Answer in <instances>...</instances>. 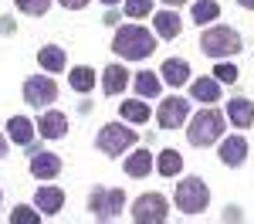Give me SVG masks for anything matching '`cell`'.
Returning <instances> with one entry per match:
<instances>
[{"label":"cell","mask_w":254,"mask_h":224,"mask_svg":"<svg viewBox=\"0 0 254 224\" xmlns=\"http://www.w3.org/2000/svg\"><path fill=\"white\" fill-rule=\"evenodd\" d=\"M116 51L129 61H142L156 51V38L146 27H139V24H126V27H119V34H116Z\"/></svg>","instance_id":"6da1fadb"},{"label":"cell","mask_w":254,"mask_h":224,"mask_svg":"<svg viewBox=\"0 0 254 224\" xmlns=\"http://www.w3.org/2000/svg\"><path fill=\"white\" fill-rule=\"evenodd\" d=\"M200 48L210 58H227V55L241 51V34H237L234 27H207L203 38H200Z\"/></svg>","instance_id":"7a4b0ae2"},{"label":"cell","mask_w":254,"mask_h":224,"mask_svg":"<svg viewBox=\"0 0 254 224\" xmlns=\"http://www.w3.org/2000/svg\"><path fill=\"white\" fill-rule=\"evenodd\" d=\"M220 133H224V116H220L217 109H203V112L190 122V133H187V136H190L193 146L203 149V146H214V143L220 140Z\"/></svg>","instance_id":"3957f363"},{"label":"cell","mask_w":254,"mask_h":224,"mask_svg":"<svg viewBox=\"0 0 254 224\" xmlns=\"http://www.w3.org/2000/svg\"><path fill=\"white\" fill-rule=\"evenodd\" d=\"M207 204H210V190L200 177H187L176 187V207L183 214H200V211H207Z\"/></svg>","instance_id":"277c9868"},{"label":"cell","mask_w":254,"mask_h":224,"mask_svg":"<svg viewBox=\"0 0 254 224\" xmlns=\"http://www.w3.org/2000/svg\"><path fill=\"white\" fill-rule=\"evenodd\" d=\"M122 204H126V194L116 190V187H98V190H92V197H88V207H92V214H95L98 221L119 218Z\"/></svg>","instance_id":"5b68a950"},{"label":"cell","mask_w":254,"mask_h":224,"mask_svg":"<svg viewBox=\"0 0 254 224\" xmlns=\"http://www.w3.org/2000/svg\"><path fill=\"white\" fill-rule=\"evenodd\" d=\"M132 143H136V133H132L129 126H119V122L102 126V133H98V149H102L105 156H119V153H126Z\"/></svg>","instance_id":"8992f818"},{"label":"cell","mask_w":254,"mask_h":224,"mask_svg":"<svg viewBox=\"0 0 254 224\" xmlns=\"http://www.w3.org/2000/svg\"><path fill=\"white\" fill-rule=\"evenodd\" d=\"M166 214H170V207H166V197H159V194H146L132 204V221L136 224H163Z\"/></svg>","instance_id":"52a82bcc"},{"label":"cell","mask_w":254,"mask_h":224,"mask_svg":"<svg viewBox=\"0 0 254 224\" xmlns=\"http://www.w3.org/2000/svg\"><path fill=\"white\" fill-rule=\"evenodd\" d=\"M24 99H27V105H51L58 99V85L51 78H27L24 81Z\"/></svg>","instance_id":"ba28073f"},{"label":"cell","mask_w":254,"mask_h":224,"mask_svg":"<svg viewBox=\"0 0 254 224\" xmlns=\"http://www.w3.org/2000/svg\"><path fill=\"white\" fill-rule=\"evenodd\" d=\"M187 112H190L187 99H166L159 105V126H163V129H176L180 122L187 119Z\"/></svg>","instance_id":"9c48e42d"},{"label":"cell","mask_w":254,"mask_h":224,"mask_svg":"<svg viewBox=\"0 0 254 224\" xmlns=\"http://www.w3.org/2000/svg\"><path fill=\"white\" fill-rule=\"evenodd\" d=\"M31 173H34L38 180L58 177L61 173V156H55V153H34V156H31Z\"/></svg>","instance_id":"30bf717a"},{"label":"cell","mask_w":254,"mask_h":224,"mask_svg":"<svg viewBox=\"0 0 254 224\" xmlns=\"http://www.w3.org/2000/svg\"><path fill=\"white\" fill-rule=\"evenodd\" d=\"M248 156V140L244 136H231V140L220 143V160L227 163V166H241Z\"/></svg>","instance_id":"8fae6325"},{"label":"cell","mask_w":254,"mask_h":224,"mask_svg":"<svg viewBox=\"0 0 254 224\" xmlns=\"http://www.w3.org/2000/svg\"><path fill=\"white\" fill-rule=\"evenodd\" d=\"M38 129H41L44 140H61L68 133V119H64V112H44Z\"/></svg>","instance_id":"7c38bea8"},{"label":"cell","mask_w":254,"mask_h":224,"mask_svg":"<svg viewBox=\"0 0 254 224\" xmlns=\"http://www.w3.org/2000/svg\"><path fill=\"white\" fill-rule=\"evenodd\" d=\"M227 116H231V122H234L237 129H248L254 122V105L248 99H231L227 102Z\"/></svg>","instance_id":"4fadbf2b"},{"label":"cell","mask_w":254,"mask_h":224,"mask_svg":"<svg viewBox=\"0 0 254 224\" xmlns=\"http://www.w3.org/2000/svg\"><path fill=\"white\" fill-rule=\"evenodd\" d=\"M64 204V190L61 187H38V207L41 214H58Z\"/></svg>","instance_id":"5bb4252c"},{"label":"cell","mask_w":254,"mask_h":224,"mask_svg":"<svg viewBox=\"0 0 254 224\" xmlns=\"http://www.w3.org/2000/svg\"><path fill=\"white\" fill-rule=\"evenodd\" d=\"M102 88H105V95H119L126 85H129V75H126V68L122 65H109L105 68V75H102Z\"/></svg>","instance_id":"9a60e30c"},{"label":"cell","mask_w":254,"mask_h":224,"mask_svg":"<svg viewBox=\"0 0 254 224\" xmlns=\"http://www.w3.org/2000/svg\"><path fill=\"white\" fill-rule=\"evenodd\" d=\"M187 78H190V65H187L183 58L163 61V81H170V85H183Z\"/></svg>","instance_id":"2e32d148"},{"label":"cell","mask_w":254,"mask_h":224,"mask_svg":"<svg viewBox=\"0 0 254 224\" xmlns=\"http://www.w3.org/2000/svg\"><path fill=\"white\" fill-rule=\"evenodd\" d=\"M38 61H41V68H48V72H64V51L58 44H44L38 51Z\"/></svg>","instance_id":"e0dca14e"},{"label":"cell","mask_w":254,"mask_h":224,"mask_svg":"<svg viewBox=\"0 0 254 224\" xmlns=\"http://www.w3.org/2000/svg\"><path fill=\"white\" fill-rule=\"evenodd\" d=\"M7 133H10V140L20 143V146H27V143L34 140V126H31V119H24V116H14V119L7 122Z\"/></svg>","instance_id":"ac0fdd59"},{"label":"cell","mask_w":254,"mask_h":224,"mask_svg":"<svg viewBox=\"0 0 254 224\" xmlns=\"http://www.w3.org/2000/svg\"><path fill=\"white\" fill-rule=\"evenodd\" d=\"M190 92H193L196 102H217L220 99V85H217V78H196L193 85H190Z\"/></svg>","instance_id":"d6986e66"},{"label":"cell","mask_w":254,"mask_h":224,"mask_svg":"<svg viewBox=\"0 0 254 224\" xmlns=\"http://www.w3.org/2000/svg\"><path fill=\"white\" fill-rule=\"evenodd\" d=\"M149 170H153V156H149L146 149H136V153L126 160V173H129V177H146Z\"/></svg>","instance_id":"ffe728a7"},{"label":"cell","mask_w":254,"mask_h":224,"mask_svg":"<svg viewBox=\"0 0 254 224\" xmlns=\"http://www.w3.org/2000/svg\"><path fill=\"white\" fill-rule=\"evenodd\" d=\"M156 170L163 173V177H173V173H180V170H183V156H180L176 149H163V153H159Z\"/></svg>","instance_id":"44dd1931"},{"label":"cell","mask_w":254,"mask_h":224,"mask_svg":"<svg viewBox=\"0 0 254 224\" xmlns=\"http://www.w3.org/2000/svg\"><path fill=\"white\" fill-rule=\"evenodd\" d=\"M180 17L176 14H170V10H159L156 14V31H159V38H176L180 34Z\"/></svg>","instance_id":"7402d4cb"},{"label":"cell","mask_w":254,"mask_h":224,"mask_svg":"<svg viewBox=\"0 0 254 224\" xmlns=\"http://www.w3.org/2000/svg\"><path fill=\"white\" fill-rule=\"evenodd\" d=\"M136 92L142 95V99H156L159 95V78L153 75V72H139L136 75Z\"/></svg>","instance_id":"603a6c76"},{"label":"cell","mask_w":254,"mask_h":224,"mask_svg":"<svg viewBox=\"0 0 254 224\" xmlns=\"http://www.w3.org/2000/svg\"><path fill=\"white\" fill-rule=\"evenodd\" d=\"M92 85H95V72L92 68H85V65L71 68V88L75 92H92Z\"/></svg>","instance_id":"cb8c5ba5"},{"label":"cell","mask_w":254,"mask_h":224,"mask_svg":"<svg viewBox=\"0 0 254 224\" xmlns=\"http://www.w3.org/2000/svg\"><path fill=\"white\" fill-rule=\"evenodd\" d=\"M122 116L129 122H146L149 119V105H142L139 99H129V102H122Z\"/></svg>","instance_id":"d4e9b609"},{"label":"cell","mask_w":254,"mask_h":224,"mask_svg":"<svg viewBox=\"0 0 254 224\" xmlns=\"http://www.w3.org/2000/svg\"><path fill=\"white\" fill-rule=\"evenodd\" d=\"M217 14H220V7H217L214 0H200L193 7V20L196 24H210V20H217Z\"/></svg>","instance_id":"484cf974"},{"label":"cell","mask_w":254,"mask_h":224,"mask_svg":"<svg viewBox=\"0 0 254 224\" xmlns=\"http://www.w3.org/2000/svg\"><path fill=\"white\" fill-rule=\"evenodd\" d=\"M48 7H51V0H17V10L31 14V17H41V14H48Z\"/></svg>","instance_id":"4316f807"},{"label":"cell","mask_w":254,"mask_h":224,"mask_svg":"<svg viewBox=\"0 0 254 224\" xmlns=\"http://www.w3.org/2000/svg\"><path fill=\"white\" fill-rule=\"evenodd\" d=\"M153 10V0H126V14L129 17H146Z\"/></svg>","instance_id":"83f0119b"},{"label":"cell","mask_w":254,"mask_h":224,"mask_svg":"<svg viewBox=\"0 0 254 224\" xmlns=\"http://www.w3.org/2000/svg\"><path fill=\"white\" fill-rule=\"evenodd\" d=\"M10 224H38V214L27 204H20V207H14V214H10Z\"/></svg>","instance_id":"f1b7e54d"},{"label":"cell","mask_w":254,"mask_h":224,"mask_svg":"<svg viewBox=\"0 0 254 224\" xmlns=\"http://www.w3.org/2000/svg\"><path fill=\"white\" fill-rule=\"evenodd\" d=\"M214 78L231 85V81H237V68H234V65H227V61H220V65L214 68Z\"/></svg>","instance_id":"f546056e"},{"label":"cell","mask_w":254,"mask_h":224,"mask_svg":"<svg viewBox=\"0 0 254 224\" xmlns=\"http://www.w3.org/2000/svg\"><path fill=\"white\" fill-rule=\"evenodd\" d=\"M88 0H61V7H68V10H81Z\"/></svg>","instance_id":"4dcf8cb0"},{"label":"cell","mask_w":254,"mask_h":224,"mask_svg":"<svg viewBox=\"0 0 254 224\" xmlns=\"http://www.w3.org/2000/svg\"><path fill=\"white\" fill-rule=\"evenodd\" d=\"M7 153V140H3V133H0V156Z\"/></svg>","instance_id":"1f68e13d"},{"label":"cell","mask_w":254,"mask_h":224,"mask_svg":"<svg viewBox=\"0 0 254 224\" xmlns=\"http://www.w3.org/2000/svg\"><path fill=\"white\" fill-rule=\"evenodd\" d=\"M241 7H248V10H254V0H241Z\"/></svg>","instance_id":"d6a6232c"},{"label":"cell","mask_w":254,"mask_h":224,"mask_svg":"<svg viewBox=\"0 0 254 224\" xmlns=\"http://www.w3.org/2000/svg\"><path fill=\"white\" fill-rule=\"evenodd\" d=\"M163 3H173V7H180V3H187V0H163Z\"/></svg>","instance_id":"836d02e7"},{"label":"cell","mask_w":254,"mask_h":224,"mask_svg":"<svg viewBox=\"0 0 254 224\" xmlns=\"http://www.w3.org/2000/svg\"><path fill=\"white\" fill-rule=\"evenodd\" d=\"M102 3H109V7H112V3H119V0H102Z\"/></svg>","instance_id":"e575fe53"}]
</instances>
